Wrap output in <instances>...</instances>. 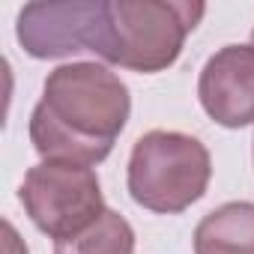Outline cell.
<instances>
[{
	"label": "cell",
	"mask_w": 254,
	"mask_h": 254,
	"mask_svg": "<svg viewBox=\"0 0 254 254\" xmlns=\"http://www.w3.org/2000/svg\"><path fill=\"white\" fill-rule=\"evenodd\" d=\"M132 114L129 87L105 63H63L30 114V144L45 162H105Z\"/></svg>",
	"instance_id": "cell-1"
},
{
	"label": "cell",
	"mask_w": 254,
	"mask_h": 254,
	"mask_svg": "<svg viewBox=\"0 0 254 254\" xmlns=\"http://www.w3.org/2000/svg\"><path fill=\"white\" fill-rule=\"evenodd\" d=\"M203 12V3L186 0H105L90 51L129 72H165L180 60Z\"/></svg>",
	"instance_id": "cell-2"
},
{
	"label": "cell",
	"mask_w": 254,
	"mask_h": 254,
	"mask_svg": "<svg viewBox=\"0 0 254 254\" xmlns=\"http://www.w3.org/2000/svg\"><path fill=\"white\" fill-rule=\"evenodd\" d=\"M209 177L212 159L197 138L153 129L132 147L126 186L138 206L159 215H177L206 194Z\"/></svg>",
	"instance_id": "cell-3"
},
{
	"label": "cell",
	"mask_w": 254,
	"mask_h": 254,
	"mask_svg": "<svg viewBox=\"0 0 254 254\" xmlns=\"http://www.w3.org/2000/svg\"><path fill=\"white\" fill-rule=\"evenodd\" d=\"M18 200L30 221L54 242L87 230L108 206L93 168L72 162H39L24 174Z\"/></svg>",
	"instance_id": "cell-4"
},
{
	"label": "cell",
	"mask_w": 254,
	"mask_h": 254,
	"mask_svg": "<svg viewBox=\"0 0 254 254\" xmlns=\"http://www.w3.org/2000/svg\"><path fill=\"white\" fill-rule=\"evenodd\" d=\"M105 0H48L27 3L18 12L15 36L33 60L72 57L93 48Z\"/></svg>",
	"instance_id": "cell-5"
},
{
	"label": "cell",
	"mask_w": 254,
	"mask_h": 254,
	"mask_svg": "<svg viewBox=\"0 0 254 254\" xmlns=\"http://www.w3.org/2000/svg\"><path fill=\"white\" fill-rule=\"evenodd\" d=\"M197 99L224 129L254 123V45H224L200 69Z\"/></svg>",
	"instance_id": "cell-6"
},
{
	"label": "cell",
	"mask_w": 254,
	"mask_h": 254,
	"mask_svg": "<svg viewBox=\"0 0 254 254\" xmlns=\"http://www.w3.org/2000/svg\"><path fill=\"white\" fill-rule=\"evenodd\" d=\"M194 254H254V203L230 200L206 212L191 236Z\"/></svg>",
	"instance_id": "cell-7"
},
{
	"label": "cell",
	"mask_w": 254,
	"mask_h": 254,
	"mask_svg": "<svg viewBox=\"0 0 254 254\" xmlns=\"http://www.w3.org/2000/svg\"><path fill=\"white\" fill-rule=\"evenodd\" d=\"M54 254H135V230L120 212L105 209L87 230L54 242Z\"/></svg>",
	"instance_id": "cell-8"
},
{
	"label": "cell",
	"mask_w": 254,
	"mask_h": 254,
	"mask_svg": "<svg viewBox=\"0 0 254 254\" xmlns=\"http://www.w3.org/2000/svg\"><path fill=\"white\" fill-rule=\"evenodd\" d=\"M251 45H254V30H251Z\"/></svg>",
	"instance_id": "cell-9"
}]
</instances>
